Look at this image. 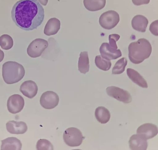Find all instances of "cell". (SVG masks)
I'll use <instances>...</instances> for the list:
<instances>
[{
    "mask_svg": "<svg viewBox=\"0 0 158 150\" xmlns=\"http://www.w3.org/2000/svg\"><path fill=\"white\" fill-rule=\"evenodd\" d=\"M11 18L16 25L26 31L37 28L43 22L44 10L37 0H20L13 6Z\"/></svg>",
    "mask_w": 158,
    "mask_h": 150,
    "instance_id": "6da1fadb",
    "label": "cell"
},
{
    "mask_svg": "<svg viewBox=\"0 0 158 150\" xmlns=\"http://www.w3.org/2000/svg\"><path fill=\"white\" fill-rule=\"evenodd\" d=\"M128 49L129 60L135 64H140L148 58L152 51L151 44L144 38H140L136 42L131 43Z\"/></svg>",
    "mask_w": 158,
    "mask_h": 150,
    "instance_id": "7a4b0ae2",
    "label": "cell"
},
{
    "mask_svg": "<svg viewBox=\"0 0 158 150\" xmlns=\"http://www.w3.org/2000/svg\"><path fill=\"white\" fill-rule=\"evenodd\" d=\"M25 74L24 68L15 61H8L4 63L2 67V76L4 81L11 84L20 81Z\"/></svg>",
    "mask_w": 158,
    "mask_h": 150,
    "instance_id": "3957f363",
    "label": "cell"
},
{
    "mask_svg": "<svg viewBox=\"0 0 158 150\" xmlns=\"http://www.w3.org/2000/svg\"><path fill=\"white\" fill-rule=\"evenodd\" d=\"M63 138L65 143L70 147L80 146L85 138L81 131L74 127L66 129L63 133Z\"/></svg>",
    "mask_w": 158,
    "mask_h": 150,
    "instance_id": "277c9868",
    "label": "cell"
},
{
    "mask_svg": "<svg viewBox=\"0 0 158 150\" xmlns=\"http://www.w3.org/2000/svg\"><path fill=\"white\" fill-rule=\"evenodd\" d=\"M120 20L118 14L113 10L103 13L99 19V23L103 28L110 30L115 27Z\"/></svg>",
    "mask_w": 158,
    "mask_h": 150,
    "instance_id": "5b68a950",
    "label": "cell"
},
{
    "mask_svg": "<svg viewBox=\"0 0 158 150\" xmlns=\"http://www.w3.org/2000/svg\"><path fill=\"white\" fill-rule=\"evenodd\" d=\"M48 43L45 40L37 38L32 41L28 45L27 52L32 58L40 56L43 52L48 47Z\"/></svg>",
    "mask_w": 158,
    "mask_h": 150,
    "instance_id": "8992f818",
    "label": "cell"
},
{
    "mask_svg": "<svg viewBox=\"0 0 158 150\" xmlns=\"http://www.w3.org/2000/svg\"><path fill=\"white\" fill-rule=\"evenodd\" d=\"M107 94L117 100L125 103H130L132 97L128 91L115 86H110L106 89Z\"/></svg>",
    "mask_w": 158,
    "mask_h": 150,
    "instance_id": "52a82bcc",
    "label": "cell"
},
{
    "mask_svg": "<svg viewBox=\"0 0 158 150\" xmlns=\"http://www.w3.org/2000/svg\"><path fill=\"white\" fill-rule=\"evenodd\" d=\"M59 101L58 95L55 92L51 91L44 93L40 99L41 106L47 109L54 108L58 105Z\"/></svg>",
    "mask_w": 158,
    "mask_h": 150,
    "instance_id": "ba28073f",
    "label": "cell"
},
{
    "mask_svg": "<svg viewBox=\"0 0 158 150\" xmlns=\"http://www.w3.org/2000/svg\"><path fill=\"white\" fill-rule=\"evenodd\" d=\"M24 105V101L20 95L15 94L10 96L7 101V106L9 111L13 114L20 112Z\"/></svg>",
    "mask_w": 158,
    "mask_h": 150,
    "instance_id": "9c48e42d",
    "label": "cell"
},
{
    "mask_svg": "<svg viewBox=\"0 0 158 150\" xmlns=\"http://www.w3.org/2000/svg\"><path fill=\"white\" fill-rule=\"evenodd\" d=\"M99 51L102 57L108 60L116 59L122 55L120 49L111 47L107 43H103L101 44Z\"/></svg>",
    "mask_w": 158,
    "mask_h": 150,
    "instance_id": "30bf717a",
    "label": "cell"
},
{
    "mask_svg": "<svg viewBox=\"0 0 158 150\" xmlns=\"http://www.w3.org/2000/svg\"><path fill=\"white\" fill-rule=\"evenodd\" d=\"M158 132L157 126L150 123L143 124L139 127L137 130V134L147 140L154 137L157 134Z\"/></svg>",
    "mask_w": 158,
    "mask_h": 150,
    "instance_id": "8fae6325",
    "label": "cell"
},
{
    "mask_svg": "<svg viewBox=\"0 0 158 150\" xmlns=\"http://www.w3.org/2000/svg\"><path fill=\"white\" fill-rule=\"evenodd\" d=\"M19 90L24 96L29 98H32L36 95L38 88L34 81L27 80L22 84Z\"/></svg>",
    "mask_w": 158,
    "mask_h": 150,
    "instance_id": "7c38bea8",
    "label": "cell"
},
{
    "mask_svg": "<svg viewBox=\"0 0 158 150\" xmlns=\"http://www.w3.org/2000/svg\"><path fill=\"white\" fill-rule=\"evenodd\" d=\"M129 143L130 149L132 150H146L148 147L147 140L138 134L132 135Z\"/></svg>",
    "mask_w": 158,
    "mask_h": 150,
    "instance_id": "4fadbf2b",
    "label": "cell"
},
{
    "mask_svg": "<svg viewBox=\"0 0 158 150\" xmlns=\"http://www.w3.org/2000/svg\"><path fill=\"white\" fill-rule=\"evenodd\" d=\"M6 126L7 131L12 134H23L27 130V124L23 121H10L6 123Z\"/></svg>",
    "mask_w": 158,
    "mask_h": 150,
    "instance_id": "5bb4252c",
    "label": "cell"
},
{
    "mask_svg": "<svg viewBox=\"0 0 158 150\" xmlns=\"http://www.w3.org/2000/svg\"><path fill=\"white\" fill-rule=\"evenodd\" d=\"M2 150H20L22 144L20 141L15 137H9L1 141Z\"/></svg>",
    "mask_w": 158,
    "mask_h": 150,
    "instance_id": "9a60e30c",
    "label": "cell"
},
{
    "mask_svg": "<svg viewBox=\"0 0 158 150\" xmlns=\"http://www.w3.org/2000/svg\"><path fill=\"white\" fill-rule=\"evenodd\" d=\"M60 22L57 18L50 19L46 23L44 30V33L50 36L56 34L60 28Z\"/></svg>",
    "mask_w": 158,
    "mask_h": 150,
    "instance_id": "2e32d148",
    "label": "cell"
},
{
    "mask_svg": "<svg viewBox=\"0 0 158 150\" xmlns=\"http://www.w3.org/2000/svg\"><path fill=\"white\" fill-rule=\"evenodd\" d=\"M148 23V20L146 17L141 15H137L133 18L131 25L134 30L144 32L146 31Z\"/></svg>",
    "mask_w": 158,
    "mask_h": 150,
    "instance_id": "e0dca14e",
    "label": "cell"
},
{
    "mask_svg": "<svg viewBox=\"0 0 158 150\" xmlns=\"http://www.w3.org/2000/svg\"><path fill=\"white\" fill-rule=\"evenodd\" d=\"M127 73L129 77L133 82L141 87L148 88L146 81L137 71L132 69L127 68Z\"/></svg>",
    "mask_w": 158,
    "mask_h": 150,
    "instance_id": "ac0fdd59",
    "label": "cell"
},
{
    "mask_svg": "<svg viewBox=\"0 0 158 150\" xmlns=\"http://www.w3.org/2000/svg\"><path fill=\"white\" fill-rule=\"evenodd\" d=\"M78 64V69L80 73L85 74L89 72V65L87 52H81L79 55Z\"/></svg>",
    "mask_w": 158,
    "mask_h": 150,
    "instance_id": "d6986e66",
    "label": "cell"
},
{
    "mask_svg": "<svg viewBox=\"0 0 158 150\" xmlns=\"http://www.w3.org/2000/svg\"><path fill=\"white\" fill-rule=\"evenodd\" d=\"M95 115L98 121L102 124H105L110 120V114L109 110L106 108L100 106L97 108Z\"/></svg>",
    "mask_w": 158,
    "mask_h": 150,
    "instance_id": "ffe728a7",
    "label": "cell"
},
{
    "mask_svg": "<svg viewBox=\"0 0 158 150\" xmlns=\"http://www.w3.org/2000/svg\"><path fill=\"white\" fill-rule=\"evenodd\" d=\"M83 3L87 10L94 11L103 9L106 5V0H83Z\"/></svg>",
    "mask_w": 158,
    "mask_h": 150,
    "instance_id": "44dd1931",
    "label": "cell"
},
{
    "mask_svg": "<svg viewBox=\"0 0 158 150\" xmlns=\"http://www.w3.org/2000/svg\"><path fill=\"white\" fill-rule=\"evenodd\" d=\"M95 63L98 68L105 71L109 70L111 66V63L110 60L103 59L100 55L95 57Z\"/></svg>",
    "mask_w": 158,
    "mask_h": 150,
    "instance_id": "7402d4cb",
    "label": "cell"
},
{
    "mask_svg": "<svg viewBox=\"0 0 158 150\" xmlns=\"http://www.w3.org/2000/svg\"><path fill=\"white\" fill-rule=\"evenodd\" d=\"M127 63V60L125 57H123L118 60L112 69V74H119L122 73L125 70Z\"/></svg>",
    "mask_w": 158,
    "mask_h": 150,
    "instance_id": "603a6c76",
    "label": "cell"
},
{
    "mask_svg": "<svg viewBox=\"0 0 158 150\" xmlns=\"http://www.w3.org/2000/svg\"><path fill=\"white\" fill-rule=\"evenodd\" d=\"M13 45L12 38L7 34H3L0 36V46L1 48L5 50L11 48Z\"/></svg>",
    "mask_w": 158,
    "mask_h": 150,
    "instance_id": "cb8c5ba5",
    "label": "cell"
},
{
    "mask_svg": "<svg viewBox=\"0 0 158 150\" xmlns=\"http://www.w3.org/2000/svg\"><path fill=\"white\" fill-rule=\"evenodd\" d=\"M36 148L38 150H52L53 149L52 144L48 140L40 139L37 141Z\"/></svg>",
    "mask_w": 158,
    "mask_h": 150,
    "instance_id": "d4e9b609",
    "label": "cell"
},
{
    "mask_svg": "<svg viewBox=\"0 0 158 150\" xmlns=\"http://www.w3.org/2000/svg\"><path fill=\"white\" fill-rule=\"evenodd\" d=\"M120 38V35L118 34L110 35L109 36V44L110 46L115 49H117L118 47L116 42L119 40Z\"/></svg>",
    "mask_w": 158,
    "mask_h": 150,
    "instance_id": "484cf974",
    "label": "cell"
},
{
    "mask_svg": "<svg viewBox=\"0 0 158 150\" xmlns=\"http://www.w3.org/2000/svg\"><path fill=\"white\" fill-rule=\"evenodd\" d=\"M158 20L152 22L149 27V30L152 34L156 36H158Z\"/></svg>",
    "mask_w": 158,
    "mask_h": 150,
    "instance_id": "4316f807",
    "label": "cell"
},
{
    "mask_svg": "<svg viewBox=\"0 0 158 150\" xmlns=\"http://www.w3.org/2000/svg\"><path fill=\"white\" fill-rule=\"evenodd\" d=\"M150 0H132L133 3L136 6H140L143 4H148Z\"/></svg>",
    "mask_w": 158,
    "mask_h": 150,
    "instance_id": "83f0119b",
    "label": "cell"
},
{
    "mask_svg": "<svg viewBox=\"0 0 158 150\" xmlns=\"http://www.w3.org/2000/svg\"><path fill=\"white\" fill-rule=\"evenodd\" d=\"M4 56V52L0 49V62L3 60Z\"/></svg>",
    "mask_w": 158,
    "mask_h": 150,
    "instance_id": "f1b7e54d",
    "label": "cell"
},
{
    "mask_svg": "<svg viewBox=\"0 0 158 150\" xmlns=\"http://www.w3.org/2000/svg\"><path fill=\"white\" fill-rule=\"evenodd\" d=\"M39 2L43 6H46L48 2V0H38Z\"/></svg>",
    "mask_w": 158,
    "mask_h": 150,
    "instance_id": "f546056e",
    "label": "cell"
}]
</instances>
